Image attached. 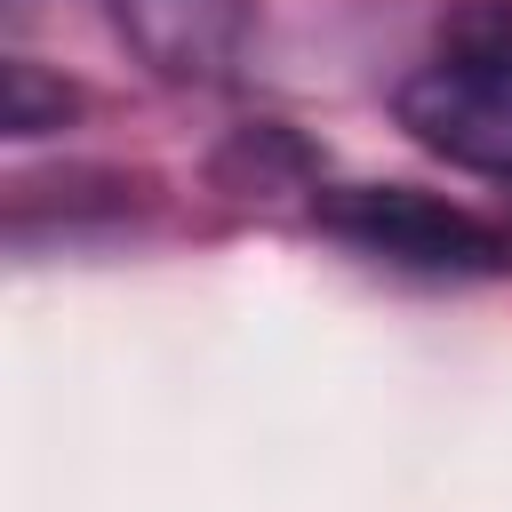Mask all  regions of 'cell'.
Segmentation results:
<instances>
[{"instance_id": "cell-3", "label": "cell", "mask_w": 512, "mask_h": 512, "mask_svg": "<svg viewBox=\"0 0 512 512\" xmlns=\"http://www.w3.org/2000/svg\"><path fill=\"white\" fill-rule=\"evenodd\" d=\"M128 56L168 88H216L240 72L256 8L248 0H104Z\"/></svg>"}, {"instance_id": "cell-4", "label": "cell", "mask_w": 512, "mask_h": 512, "mask_svg": "<svg viewBox=\"0 0 512 512\" xmlns=\"http://www.w3.org/2000/svg\"><path fill=\"white\" fill-rule=\"evenodd\" d=\"M72 112H80V88L72 80L40 72L32 56H8V72H0V120H8V136H48Z\"/></svg>"}, {"instance_id": "cell-1", "label": "cell", "mask_w": 512, "mask_h": 512, "mask_svg": "<svg viewBox=\"0 0 512 512\" xmlns=\"http://www.w3.org/2000/svg\"><path fill=\"white\" fill-rule=\"evenodd\" d=\"M392 112L448 168L512 184V0H472L448 24V48L400 80Z\"/></svg>"}, {"instance_id": "cell-2", "label": "cell", "mask_w": 512, "mask_h": 512, "mask_svg": "<svg viewBox=\"0 0 512 512\" xmlns=\"http://www.w3.org/2000/svg\"><path fill=\"white\" fill-rule=\"evenodd\" d=\"M312 216L344 248L408 264V272H504L512 264V232H496L464 200H440L416 184H328V192H312Z\"/></svg>"}]
</instances>
